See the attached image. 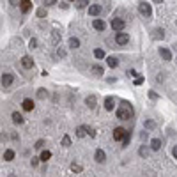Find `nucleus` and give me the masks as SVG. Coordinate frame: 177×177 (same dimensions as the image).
<instances>
[{
  "mask_svg": "<svg viewBox=\"0 0 177 177\" xmlns=\"http://www.w3.org/2000/svg\"><path fill=\"white\" fill-rule=\"evenodd\" d=\"M175 23H177V22H175Z\"/></svg>",
  "mask_w": 177,
  "mask_h": 177,
  "instance_id": "obj_46",
  "label": "nucleus"
},
{
  "mask_svg": "<svg viewBox=\"0 0 177 177\" xmlns=\"http://www.w3.org/2000/svg\"><path fill=\"white\" fill-rule=\"evenodd\" d=\"M126 74H127L129 78H133V76H136V71H135V69H127Z\"/></svg>",
  "mask_w": 177,
  "mask_h": 177,
  "instance_id": "obj_37",
  "label": "nucleus"
},
{
  "mask_svg": "<svg viewBox=\"0 0 177 177\" xmlns=\"http://www.w3.org/2000/svg\"><path fill=\"white\" fill-rule=\"evenodd\" d=\"M90 73H92L94 76H103V74H105L103 67H101V66H98V64H92V66H90Z\"/></svg>",
  "mask_w": 177,
  "mask_h": 177,
  "instance_id": "obj_10",
  "label": "nucleus"
},
{
  "mask_svg": "<svg viewBox=\"0 0 177 177\" xmlns=\"http://www.w3.org/2000/svg\"><path fill=\"white\" fill-rule=\"evenodd\" d=\"M105 108H106L108 112H110V110H113V108H115V99L108 96V98L105 99Z\"/></svg>",
  "mask_w": 177,
  "mask_h": 177,
  "instance_id": "obj_15",
  "label": "nucleus"
},
{
  "mask_svg": "<svg viewBox=\"0 0 177 177\" xmlns=\"http://www.w3.org/2000/svg\"><path fill=\"white\" fill-rule=\"evenodd\" d=\"M74 4H76L78 9H82V7H85L88 4V0H78V2H74Z\"/></svg>",
  "mask_w": 177,
  "mask_h": 177,
  "instance_id": "obj_32",
  "label": "nucleus"
},
{
  "mask_svg": "<svg viewBox=\"0 0 177 177\" xmlns=\"http://www.w3.org/2000/svg\"><path fill=\"white\" fill-rule=\"evenodd\" d=\"M152 36H154V39H163L165 37V32H163V28H156Z\"/></svg>",
  "mask_w": 177,
  "mask_h": 177,
  "instance_id": "obj_24",
  "label": "nucleus"
},
{
  "mask_svg": "<svg viewBox=\"0 0 177 177\" xmlns=\"http://www.w3.org/2000/svg\"><path fill=\"white\" fill-rule=\"evenodd\" d=\"M138 11H140V14L145 16V18H151V14H152L151 4H147V2H140V4H138Z\"/></svg>",
  "mask_w": 177,
  "mask_h": 177,
  "instance_id": "obj_2",
  "label": "nucleus"
},
{
  "mask_svg": "<svg viewBox=\"0 0 177 177\" xmlns=\"http://www.w3.org/2000/svg\"><path fill=\"white\" fill-rule=\"evenodd\" d=\"M160 55H161V59L163 60H172V51L168 50V48H160Z\"/></svg>",
  "mask_w": 177,
  "mask_h": 177,
  "instance_id": "obj_12",
  "label": "nucleus"
},
{
  "mask_svg": "<svg viewBox=\"0 0 177 177\" xmlns=\"http://www.w3.org/2000/svg\"><path fill=\"white\" fill-rule=\"evenodd\" d=\"M94 57H96V59H103V57H105V50L96 48V50H94Z\"/></svg>",
  "mask_w": 177,
  "mask_h": 177,
  "instance_id": "obj_27",
  "label": "nucleus"
},
{
  "mask_svg": "<svg viewBox=\"0 0 177 177\" xmlns=\"http://www.w3.org/2000/svg\"><path fill=\"white\" fill-rule=\"evenodd\" d=\"M142 82H144V78H142V76H140V78H136V80H135V83H136V85H140V83H142Z\"/></svg>",
  "mask_w": 177,
  "mask_h": 177,
  "instance_id": "obj_45",
  "label": "nucleus"
},
{
  "mask_svg": "<svg viewBox=\"0 0 177 177\" xmlns=\"http://www.w3.org/2000/svg\"><path fill=\"white\" fill-rule=\"evenodd\" d=\"M69 46H71L73 50L80 48V39H78V37H71V39H69Z\"/></svg>",
  "mask_w": 177,
  "mask_h": 177,
  "instance_id": "obj_23",
  "label": "nucleus"
},
{
  "mask_svg": "<svg viewBox=\"0 0 177 177\" xmlns=\"http://www.w3.org/2000/svg\"><path fill=\"white\" fill-rule=\"evenodd\" d=\"M43 145H44V140H37L34 147H36V149H43Z\"/></svg>",
  "mask_w": 177,
  "mask_h": 177,
  "instance_id": "obj_36",
  "label": "nucleus"
},
{
  "mask_svg": "<svg viewBox=\"0 0 177 177\" xmlns=\"http://www.w3.org/2000/svg\"><path fill=\"white\" fill-rule=\"evenodd\" d=\"M50 158H51V152H50V151H43V152H41V156H39V161H44V163H46Z\"/></svg>",
  "mask_w": 177,
  "mask_h": 177,
  "instance_id": "obj_22",
  "label": "nucleus"
},
{
  "mask_svg": "<svg viewBox=\"0 0 177 177\" xmlns=\"http://www.w3.org/2000/svg\"><path fill=\"white\" fill-rule=\"evenodd\" d=\"M144 126H145V129H154V127H156V122L154 121H145Z\"/></svg>",
  "mask_w": 177,
  "mask_h": 177,
  "instance_id": "obj_29",
  "label": "nucleus"
},
{
  "mask_svg": "<svg viewBox=\"0 0 177 177\" xmlns=\"http://www.w3.org/2000/svg\"><path fill=\"white\" fill-rule=\"evenodd\" d=\"M30 163H32V166H37V163H39V158H32V160H30Z\"/></svg>",
  "mask_w": 177,
  "mask_h": 177,
  "instance_id": "obj_40",
  "label": "nucleus"
},
{
  "mask_svg": "<svg viewBox=\"0 0 177 177\" xmlns=\"http://www.w3.org/2000/svg\"><path fill=\"white\" fill-rule=\"evenodd\" d=\"M22 106H23V110L25 112H32L36 105H34V101L30 99V98H25V99L22 101Z\"/></svg>",
  "mask_w": 177,
  "mask_h": 177,
  "instance_id": "obj_8",
  "label": "nucleus"
},
{
  "mask_svg": "<svg viewBox=\"0 0 177 177\" xmlns=\"http://www.w3.org/2000/svg\"><path fill=\"white\" fill-rule=\"evenodd\" d=\"M20 7H22V12H28L32 9V2L30 0H23V2H20Z\"/></svg>",
  "mask_w": 177,
  "mask_h": 177,
  "instance_id": "obj_14",
  "label": "nucleus"
},
{
  "mask_svg": "<svg viewBox=\"0 0 177 177\" xmlns=\"http://www.w3.org/2000/svg\"><path fill=\"white\" fill-rule=\"evenodd\" d=\"M11 138L14 140V142H20V136H18L16 133H12V135H11Z\"/></svg>",
  "mask_w": 177,
  "mask_h": 177,
  "instance_id": "obj_43",
  "label": "nucleus"
},
{
  "mask_svg": "<svg viewBox=\"0 0 177 177\" xmlns=\"http://www.w3.org/2000/svg\"><path fill=\"white\" fill-rule=\"evenodd\" d=\"M44 14H46V7H41V9H37V16L43 18Z\"/></svg>",
  "mask_w": 177,
  "mask_h": 177,
  "instance_id": "obj_34",
  "label": "nucleus"
},
{
  "mask_svg": "<svg viewBox=\"0 0 177 177\" xmlns=\"http://www.w3.org/2000/svg\"><path fill=\"white\" fill-rule=\"evenodd\" d=\"M22 66L25 67V69H32V67H34V60H32V57H28V55L22 57Z\"/></svg>",
  "mask_w": 177,
  "mask_h": 177,
  "instance_id": "obj_9",
  "label": "nucleus"
},
{
  "mask_svg": "<svg viewBox=\"0 0 177 177\" xmlns=\"http://www.w3.org/2000/svg\"><path fill=\"white\" fill-rule=\"evenodd\" d=\"M101 11H103V7L99 4H92V6H88V14L90 16H99Z\"/></svg>",
  "mask_w": 177,
  "mask_h": 177,
  "instance_id": "obj_7",
  "label": "nucleus"
},
{
  "mask_svg": "<svg viewBox=\"0 0 177 177\" xmlns=\"http://www.w3.org/2000/svg\"><path fill=\"white\" fill-rule=\"evenodd\" d=\"M87 133L90 135V136H96V131L92 129V127H87Z\"/></svg>",
  "mask_w": 177,
  "mask_h": 177,
  "instance_id": "obj_41",
  "label": "nucleus"
},
{
  "mask_svg": "<svg viewBox=\"0 0 177 177\" xmlns=\"http://www.w3.org/2000/svg\"><path fill=\"white\" fill-rule=\"evenodd\" d=\"M149 98H151V99H158L160 96L156 94V92H152V90H151V92H149Z\"/></svg>",
  "mask_w": 177,
  "mask_h": 177,
  "instance_id": "obj_38",
  "label": "nucleus"
},
{
  "mask_svg": "<svg viewBox=\"0 0 177 177\" xmlns=\"http://www.w3.org/2000/svg\"><path fill=\"white\" fill-rule=\"evenodd\" d=\"M71 170L74 172V174H80V172L83 170V166H82V165H78V163H73V165H71Z\"/></svg>",
  "mask_w": 177,
  "mask_h": 177,
  "instance_id": "obj_28",
  "label": "nucleus"
},
{
  "mask_svg": "<svg viewBox=\"0 0 177 177\" xmlns=\"http://www.w3.org/2000/svg\"><path fill=\"white\" fill-rule=\"evenodd\" d=\"M4 160H6V161H12V160H14V151H12V149H6V151H4Z\"/></svg>",
  "mask_w": 177,
  "mask_h": 177,
  "instance_id": "obj_17",
  "label": "nucleus"
},
{
  "mask_svg": "<svg viewBox=\"0 0 177 177\" xmlns=\"http://www.w3.org/2000/svg\"><path fill=\"white\" fill-rule=\"evenodd\" d=\"M96 96H87V98H85V105L88 106V108H94L96 106Z\"/></svg>",
  "mask_w": 177,
  "mask_h": 177,
  "instance_id": "obj_16",
  "label": "nucleus"
},
{
  "mask_svg": "<svg viewBox=\"0 0 177 177\" xmlns=\"http://www.w3.org/2000/svg\"><path fill=\"white\" fill-rule=\"evenodd\" d=\"M53 43H59V32H53Z\"/></svg>",
  "mask_w": 177,
  "mask_h": 177,
  "instance_id": "obj_42",
  "label": "nucleus"
},
{
  "mask_svg": "<svg viewBox=\"0 0 177 177\" xmlns=\"http://www.w3.org/2000/svg\"><path fill=\"white\" fill-rule=\"evenodd\" d=\"M138 154L142 156V158H147V156H149V149H147L145 145H142V147H140V151H138Z\"/></svg>",
  "mask_w": 177,
  "mask_h": 177,
  "instance_id": "obj_26",
  "label": "nucleus"
},
{
  "mask_svg": "<svg viewBox=\"0 0 177 177\" xmlns=\"http://www.w3.org/2000/svg\"><path fill=\"white\" fill-rule=\"evenodd\" d=\"M28 44H30V48H37V39H36V37H32Z\"/></svg>",
  "mask_w": 177,
  "mask_h": 177,
  "instance_id": "obj_35",
  "label": "nucleus"
},
{
  "mask_svg": "<svg viewBox=\"0 0 177 177\" xmlns=\"http://www.w3.org/2000/svg\"><path fill=\"white\" fill-rule=\"evenodd\" d=\"M94 160L98 161V163H105V160H106V154H105V151H103V149H98V151H96V154H94Z\"/></svg>",
  "mask_w": 177,
  "mask_h": 177,
  "instance_id": "obj_11",
  "label": "nucleus"
},
{
  "mask_svg": "<svg viewBox=\"0 0 177 177\" xmlns=\"http://www.w3.org/2000/svg\"><path fill=\"white\" fill-rule=\"evenodd\" d=\"M127 129H124V127H115L113 129V140H117V142H121V140H124V136H126Z\"/></svg>",
  "mask_w": 177,
  "mask_h": 177,
  "instance_id": "obj_6",
  "label": "nucleus"
},
{
  "mask_svg": "<svg viewBox=\"0 0 177 177\" xmlns=\"http://www.w3.org/2000/svg\"><path fill=\"white\" fill-rule=\"evenodd\" d=\"M129 140H131V131L126 133V136H124V140H122V147H126V145L129 144Z\"/></svg>",
  "mask_w": 177,
  "mask_h": 177,
  "instance_id": "obj_30",
  "label": "nucleus"
},
{
  "mask_svg": "<svg viewBox=\"0 0 177 177\" xmlns=\"http://www.w3.org/2000/svg\"><path fill=\"white\" fill-rule=\"evenodd\" d=\"M57 57H59V59H64V57H66V50H64V48H57Z\"/></svg>",
  "mask_w": 177,
  "mask_h": 177,
  "instance_id": "obj_33",
  "label": "nucleus"
},
{
  "mask_svg": "<svg viewBox=\"0 0 177 177\" xmlns=\"http://www.w3.org/2000/svg\"><path fill=\"white\" fill-rule=\"evenodd\" d=\"M172 156L177 160V145H174V147H172Z\"/></svg>",
  "mask_w": 177,
  "mask_h": 177,
  "instance_id": "obj_39",
  "label": "nucleus"
},
{
  "mask_svg": "<svg viewBox=\"0 0 177 177\" xmlns=\"http://www.w3.org/2000/svg\"><path fill=\"white\" fill-rule=\"evenodd\" d=\"M87 135V126H78L76 127V136L78 138H83Z\"/></svg>",
  "mask_w": 177,
  "mask_h": 177,
  "instance_id": "obj_18",
  "label": "nucleus"
},
{
  "mask_svg": "<svg viewBox=\"0 0 177 177\" xmlns=\"http://www.w3.org/2000/svg\"><path fill=\"white\" fill-rule=\"evenodd\" d=\"M12 122L14 124H23V115L18 112H12Z\"/></svg>",
  "mask_w": 177,
  "mask_h": 177,
  "instance_id": "obj_19",
  "label": "nucleus"
},
{
  "mask_svg": "<svg viewBox=\"0 0 177 177\" xmlns=\"http://www.w3.org/2000/svg\"><path fill=\"white\" fill-rule=\"evenodd\" d=\"M117 117L121 121H127L133 117V106L127 103V101H121V106L117 108Z\"/></svg>",
  "mask_w": 177,
  "mask_h": 177,
  "instance_id": "obj_1",
  "label": "nucleus"
},
{
  "mask_svg": "<svg viewBox=\"0 0 177 177\" xmlns=\"http://www.w3.org/2000/svg\"><path fill=\"white\" fill-rule=\"evenodd\" d=\"M106 64H108L112 69H115V67L119 66V60H117L115 57H108V59H106Z\"/></svg>",
  "mask_w": 177,
  "mask_h": 177,
  "instance_id": "obj_20",
  "label": "nucleus"
},
{
  "mask_svg": "<svg viewBox=\"0 0 177 177\" xmlns=\"http://www.w3.org/2000/svg\"><path fill=\"white\" fill-rule=\"evenodd\" d=\"M92 27H94L96 30H105V28H106V23L103 22V20H99V18H96L94 22H92Z\"/></svg>",
  "mask_w": 177,
  "mask_h": 177,
  "instance_id": "obj_13",
  "label": "nucleus"
},
{
  "mask_svg": "<svg viewBox=\"0 0 177 177\" xmlns=\"http://www.w3.org/2000/svg\"><path fill=\"white\" fill-rule=\"evenodd\" d=\"M12 82H14V76H12L11 73H4V74H2V87L4 88L11 87Z\"/></svg>",
  "mask_w": 177,
  "mask_h": 177,
  "instance_id": "obj_4",
  "label": "nucleus"
},
{
  "mask_svg": "<svg viewBox=\"0 0 177 177\" xmlns=\"http://www.w3.org/2000/svg\"><path fill=\"white\" fill-rule=\"evenodd\" d=\"M115 43H117V44H121V46H124V44L129 43V36H127L126 32H119V34H115Z\"/></svg>",
  "mask_w": 177,
  "mask_h": 177,
  "instance_id": "obj_5",
  "label": "nucleus"
},
{
  "mask_svg": "<svg viewBox=\"0 0 177 177\" xmlns=\"http://www.w3.org/2000/svg\"><path fill=\"white\" fill-rule=\"evenodd\" d=\"M161 147V140L160 138H152V142H151V149L152 151H160Z\"/></svg>",
  "mask_w": 177,
  "mask_h": 177,
  "instance_id": "obj_21",
  "label": "nucleus"
},
{
  "mask_svg": "<svg viewBox=\"0 0 177 177\" xmlns=\"http://www.w3.org/2000/svg\"><path fill=\"white\" fill-rule=\"evenodd\" d=\"M124 25H126V23H124V20H121V18H113V20H112V28L115 30V34L122 32V30H124Z\"/></svg>",
  "mask_w": 177,
  "mask_h": 177,
  "instance_id": "obj_3",
  "label": "nucleus"
},
{
  "mask_svg": "<svg viewBox=\"0 0 177 177\" xmlns=\"http://www.w3.org/2000/svg\"><path fill=\"white\" fill-rule=\"evenodd\" d=\"M53 4H57L55 0H46V2H44V6H53Z\"/></svg>",
  "mask_w": 177,
  "mask_h": 177,
  "instance_id": "obj_44",
  "label": "nucleus"
},
{
  "mask_svg": "<svg viewBox=\"0 0 177 177\" xmlns=\"http://www.w3.org/2000/svg\"><path fill=\"white\" fill-rule=\"evenodd\" d=\"M37 98L39 99H46V98H48V90H46V88H39L37 90Z\"/></svg>",
  "mask_w": 177,
  "mask_h": 177,
  "instance_id": "obj_25",
  "label": "nucleus"
},
{
  "mask_svg": "<svg viewBox=\"0 0 177 177\" xmlns=\"http://www.w3.org/2000/svg\"><path fill=\"white\" fill-rule=\"evenodd\" d=\"M62 145H64V147H69V145H71V138H69L67 135H64V138H62Z\"/></svg>",
  "mask_w": 177,
  "mask_h": 177,
  "instance_id": "obj_31",
  "label": "nucleus"
}]
</instances>
